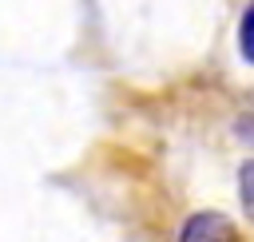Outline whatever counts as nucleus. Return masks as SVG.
<instances>
[{
	"label": "nucleus",
	"mask_w": 254,
	"mask_h": 242,
	"mask_svg": "<svg viewBox=\"0 0 254 242\" xmlns=\"http://www.w3.org/2000/svg\"><path fill=\"white\" fill-rule=\"evenodd\" d=\"M179 242H238V230L226 214L218 210H194L183 230H179Z\"/></svg>",
	"instance_id": "obj_1"
},
{
	"label": "nucleus",
	"mask_w": 254,
	"mask_h": 242,
	"mask_svg": "<svg viewBox=\"0 0 254 242\" xmlns=\"http://www.w3.org/2000/svg\"><path fill=\"white\" fill-rule=\"evenodd\" d=\"M238 52L246 63H254V4L242 12V24H238Z\"/></svg>",
	"instance_id": "obj_2"
},
{
	"label": "nucleus",
	"mask_w": 254,
	"mask_h": 242,
	"mask_svg": "<svg viewBox=\"0 0 254 242\" xmlns=\"http://www.w3.org/2000/svg\"><path fill=\"white\" fill-rule=\"evenodd\" d=\"M238 198H242V210L254 218V159H246L238 171Z\"/></svg>",
	"instance_id": "obj_3"
}]
</instances>
